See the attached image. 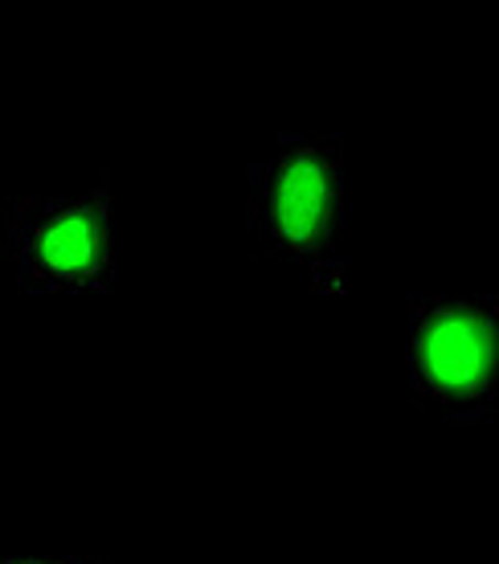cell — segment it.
Listing matches in <instances>:
<instances>
[{"label": "cell", "instance_id": "1", "mask_svg": "<svg viewBox=\"0 0 499 564\" xmlns=\"http://www.w3.org/2000/svg\"><path fill=\"white\" fill-rule=\"evenodd\" d=\"M246 229L262 258L336 282L344 250V152L295 131L258 155L246 184Z\"/></svg>", "mask_w": 499, "mask_h": 564}, {"label": "cell", "instance_id": "2", "mask_svg": "<svg viewBox=\"0 0 499 564\" xmlns=\"http://www.w3.org/2000/svg\"><path fill=\"white\" fill-rule=\"evenodd\" d=\"M0 250L13 279L37 295H99L115 282L119 209L111 181L78 193H29L9 205Z\"/></svg>", "mask_w": 499, "mask_h": 564}, {"label": "cell", "instance_id": "3", "mask_svg": "<svg viewBox=\"0 0 499 564\" xmlns=\"http://www.w3.org/2000/svg\"><path fill=\"white\" fill-rule=\"evenodd\" d=\"M410 377L438 417L487 422L499 397V299H422L410 332Z\"/></svg>", "mask_w": 499, "mask_h": 564}, {"label": "cell", "instance_id": "4", "mask_svg": "<svg viewBox=\"0 0 499 564\" xmlns=\"http://www.w3.org/2000/svg\"><path fill=\"white\" fill-rule=\"evenodd\" d=\"M0 564H90L83 556H0Z\"/></svg>", "mask_w": 499, "mask_h": 564}, {"label": "cell", "instance_id": "5", "mask_svg": "<svg viewBox=\"0 0 499 564\" xmlns=\"http://www.w3.org/2000/svg\"><path fill=\"white\" fill-rule=\"evenodd\" d=\"M4 221H9V205H0V241H4Z\"/></svg>", "mask_w": 499, "mask_h": 564}]
</instances>
